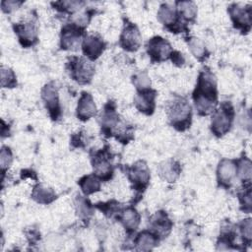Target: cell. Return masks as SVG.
Listing matches in <instances>:
<instances>
[{"instance_id":"cell-6","label":"cell","mask_w":252,"mask_h":252,"mask_svg":"<svg viewBox=\"0 0 252 252\" xmlns=\"http://www.w3.org/2000/svg\"><path fill=\"white\" fill-rule=\"evenodd\" d=\"M94 173L101 180L107 181L112 177V155L107 147L97 151L92 158Z\"/></svg>"},{"instance_id":"cell-20","label":"cell","mask_w":252,"mask_h":252,"mask_svg":"<svg viewBox=\"0 0 252 252\" xmlns=\"http://www.w3.org/2000/svg\"><path fill=\"white\" fill-rule=\"evenodd\" d=\"M118 220L123 224L128 232H132L137 229L140 223V215L133 207L121 209L118 214Z\"/></svg>"},{"instance_id":"cell-17","label":"cell","mask_w":252,"mask_h":252,"mask_svg":"<svg viewBox=\"0 0 252 252\" xmlns=\"http://www.w3.org/2000/svg\"><path fill=\"white\" fill-rule=\"evenodd\" d=\"M151 231H153L159 239L165 237L172 227V222L164 212H157L150 220Z\"/></svg>"},{"instance_id":"cell-4","label":"cell","mask_w":252,"mask_h":252,"mask_svg":"<svg viewBox=\"0 0 252 252\" xmlns=\"http://www.w3.org/2000/svg\"><path fill=\"white\" fill-rule=\"evenodd\" d=\"M234 117V109L230 102L223 101L218 109H215L211 121V130L217 137L225 135L231 128Z\"/></svg>"},{"instance_id":"cell-14","label":"cell","mask_w":252,"mask_h":252,"mask_svg":"<svg viewBox=\"0 0 252 252\" xmlns=\"http://www.w3.org/2000/svg\"><path fill=\"white\" fill-rule=\"evenodd\" d=\"M120 46L126 51H136L141 45V33L137 26L131 22L124 25L119 39Z\"/></svg>"},{"instance_id":"cell-34","label":"cell","mask_w":252,"mask_h":252,"mask_svg":"<svg viewBox=\"0 0 252 252\" xmlns=\"http://www.w3.org/2000/svg\"><path fill=\"white\" fill-rule=\"evenodd\" d=\"M239 230H240V234L242 236V240L243 242H245L246 244H250L251 243V239H252V233H251V220L250 219H246L243 220L240 223H239Z\"/></svg>"},{"instance_id":"cell-31","label":"cell","mask_w":252,"mask_h":252,"mask_svg":"<svg viewBox=\"0 0 252 252\" xmlns=\"http://www.w3.org/2000/svg\"><path fill=\"white\" fill-rule=\"evenodd\" d=\"M241 206H244V211L250 212L251 210V186L250 184H244V188L238 193Z\"/></svg>"},{"instance_id":"cell-35","label":"cell","mask_w":252,"mask_h":252,"mask_svg":"<svg viewBox=\"0 0 252 252\" xmlns=\"http://www.w3.org/2000/svg\"><path fill=\"white\" fill-rule=\"evenodd\" d=\"M12 153L11 150L8 147H3L1 150L0 155V165L2 169V174H4V171L10 166L12 162Z\"/></svg>"},{"instance_id":"cell-11","label":"cell","mask_w":252,"mask_h":252,"mask_svg":"<svg viewBox=\"0 0 252 252\" xmlns=\"http://www.w3.org/2000/svg\"><path fill=\"white\" fill-rule=\"evenodd\" d=\"M227 12L230 16L234 28L245 33L250 31L252 23V11L250 6L241 7L238 4L233 3L228 7Z\"/></svg>"},{"instance_id":"cell-32","label":"cell","mask_w":252,"mask_h":252,"mask_svg":"<svg viewBox=\"0 0 252 252\" xmlns=\"http://www.w3.org/2000/svg\"><path fill=\"white\" fill-rule=\"evenodd\" d=\"M132 82H133L134 86L136 87L137 91L151 88V80L146 73L141 72L139 74H136L135 76H133Z\"/></svg>"},{"instance_id":"cell-25","label":"cell","mask_w":252,"mask_h":252,"mask_svg":"<svg viewBox=\"0 0 252 252\" xmlns=\"http://www.w3.org/2000/svg\"><path fill=\"white\" fill-rule=\"evenodd\" d=\"M78 184L86 196L97 192L100 189V179L94 173L83 176Z\"/></svg>"},{"instance_id":"cell-19","label":"cell","mask_w":252,"mask_h":252,"mask_svg":"<svg viewBox=\"0 0 252 252\" xmlns=\"http://www.w3.org/2000/svg\"><path fill=\"white\" fill-rule=\"evenodd\" d=\"M96 113V106L93 96L86 92H83L77 106V116L82 121H87Z\"/></svg>"},{"instance_id":"cell-36","label":"cell","mask_w":252,"mask_h":252,"mask_svg":"<svg viewBox=\"0 0 252 252\" xmlns=\"http://www.w3.org/2000/svg\"><path fill=\"white\" fill-rule=\"evenodd\" d=\"M22 4V2L19 1H2L1 6H2V10L4 12H11L14 9H17L20 5Z\"/></svg>"},{"instance_id":"cell-23","label":"cell","mask_w":252,"mask_h":252,"mask_svg":"<svg viewBox=\"0 0 252 252\" xmlns=\"http://www.w3.org/2000/svg\"><path fill=\"white\" fill-rule=\"evenodd\" d=\"M32 198L39 204H49L56 199V194L52 188L43 184H37L33 187L32 192Z\"/></svg>"},{"instance_id":"cell-10","label":"cell","mask_w":252,"mask_h":252,"mask_svg":"<svg viewBox=\"0 0 252 252\" xmlns=\"http://www.w3.org/2000/svg\"><path fill=\"white\" fill-rule=\"evenodd\" d=\"M173 49L169 42L161 36L152 37L147 45V52L153 63L162 62L170 58Z\"/></svg>"},{"instance_id":"cell-26","label":"cell","mask_w":252,"mask_h":252,"mask_svg":"<svg viewBox=\"0 0 252 252\" xmlns=\"http://www.w3.org/2000/svg\"><path fill=\"white\" fill-rule=\"evenodd\" d=\"M236 176L244 183L250 184L251 181V161L247 158H242L236 162Z\"/></svg>"},{"instance_id":"cell-37","label":"cell","mask_w":252,"mask_h":252,"mask_svg":"<svg viewBox=\"0 0 252 252\" xmlns=\"http://www.w3.org/2000/svg\"><path fill=\"white\" fill-rule=\"evenodd\" d=\"M170 59L173 61V63H175L176 65H182L184 63V57L182 56L181 53H179L178 51H172L171 55H170Z\"/></svg>"},{"instance_id":"cell-12","label":"cell","mask_w":252,"mask_h":252,"mask_svg":"<svg viewBox=\"0 0 252 252\" xmlns=\"http://www.w3.org/2000/svg\"><path fill=\"white\" fill-rule=\"evenodd\" d=\"M23 47H31L37 42V26L32 20H25L13 26Z\"/></svg>"},{"instance_id":"cell-5","label":"cell","mask_w":252,"mask_h":252,"mask_svg":"<svg viewBox=\"0 0 252 252\" xmlns=\"http://www.w3.org/2000/svg\"><path fill=\"white\" fill-rule=\"evenodd\" d=\"M67 69L71 78L81 85L89 84L94 74V64L84 57L73 56L69 58Z\"/></svg>"},{"instance_id":"cell-22","label":"cell","mask_w":252,"mask_h":252,"mask_svg":"<svg viewBox=\"0 0 252 252\" xmlns=\"http://www.w3.org/2000/svg\"><path fill=\"white\" fill-rule=\"evenodd\" d=\"M158 240L159 238L153 231L144 230L137 235L134 244H136L138 250L148 251L153 249L158 243Z\"/></svg>"},{"instance_id":"cell-13","label":"cell","mask_w":252,"mask_h":252,"mask_svg":"<svg viewBox=\"0 0 252 252\" xmlns=\"http://www.w3.org/2000/svg\"><path fill=\"white\" fill-rule=\"evenodd\" d=\"M41 97L53 120H57L61 115V107L57 88L54 83L46 84L41 91Z\"/></svg>"},{"instance_id":"cell-3","label":"cell","mask_w":252,"mask_h":252,"mask_svg":"<svg viewBox=\"0 0 252 252\" xmlns=\"http://www.w3.org/2000/svg\"><path fill=\"white\" fill-rule=\"evenodd\" d=\"M167 115L170 124L178 131H184L190 127L192 110L188 100L175 95L167 104Z\"/></svg>"},{"instance_id":"cell-9","label":"cell","mask_w":252,"mask_h":252,"mask_svg":"<svg viewBox=\"0 0 252 252\" xmlns=\"http://www.w3.org/2000/svg\"><path fill=\"white\" fill-rule=\"evenodd\" d=\"M84 28L71 23L65 25L61 30V48L64 50H77L85 35Z\"/></svg>"},{"instance_id":"cell-8","label":"cell","mask_w":252,"mask_h":252,"mask_svg":"<svg viewBox=\"0 0 252 252\" xmlns=\"http://www.w3.org/2000/svg\"><path fill=\"white\" fill-rule=\"evenodd\" d=\"M127 176L133 184V188L138 192H143L146 189L151 178L148 165L143 160H139L127 167Z\"/></svg>"},{"instance_id":"cell-30","label":"cell","mask_w":252,"mask_h":252,"mask_svg":"<svg viewBox=\"0 0 252 252\" xmlns=\"http://www.w3.org/2000/svg\"><path fill=\"white\" fill-rule=\"evenodd\" d=\"M1 85L3 88H15L17 86L16 75L8 67H1Z\"/></svg>"},{"instance_id":"cell-28","label":"cell","mask_w":252,"mask_h":252,"mask_svg":"<svg viewBox=\"0 0 252 252\" xmlns=\"http://www.w3.org/2000/svg\"><path fill=\"white\" fill-rule=\"evenodd\" d=\"M76 210L79 217L83 219H89L93 213V206L88 199L82 196H78L76 199Z\"/></svg>"},{"instance_id":"cell-16","label":"cell","mask_w":252,"mask_h":252,"mask_svg":"<svg viewBox=\"0 0 252 252\" xmlns=\"http://www.w3.org/2000/svg\"><path fill=\"white\" fill-rule=\"evenodd\" d=\"M105 49V42L98 35H89L83 39L82 50L84 55L90 60L97 59Z\"/></svg>"},{"instance_id":"cell-2","label":"cell","mask_w":252,"mask_h":252,"mask_svg":"<svg viewBox=\"0 0 252 252\" xmlns=\"http://www.w3.org/2000/svg\"><path fill=\"white\" fill-rule=\"evenodd\" d=\"M100 127L105 136H115V138L123 144H127L133 139L132 126L127 125L119 118L115 110V105L111 101L104 106V110L101 113Z\"/></svg>"},{"instance_id":"cell-21","label":"cell","mask_w":252,"mask_h":252,"mask_svg":"<svg viewBox=\"0 0 252 252\" xmlns=\"http://www.w3.org/2000/svg\"><path fill=\"white\" fill-rule=\"evenodd\" d=\"M180 171L179 163L173 159L163 161L158 166V173L160 177L167 182H174L179 176Z\"/></svg>"},{"instance_id":"cell-24","label":"cell","mask_w":252,"mask_h":252,"mask_svg":"<svg viewBox=\"0 0 252 252\" xmlns=\"http://www.w3.org/2000/svg\"><path fill=\"white\" fill-rule=\"evenodd\" d=\"M177 12L185 25L194 22L197 16V6L192 1H178L175 3Z\"/></svg>"},{"instance_id":"cell-33","label":"cell","mask_w":252,"mask_h":252,"mask_svg":"<svg viewBox=\"0 0 252 252\" xmlns=\"http://www.w3.org/2000/svg\"><path fill=\"white\" fill-rule=\"evenodd\" d=\"M96 208H98L102 213H104L107 216H112L115 213H119L121 211L120 204L116 201H109L107 203H99L95 205Z\"/></svg>"},{"instance_id":"cell-15","label":"cell","mask_w":252,"mask_h":252,"mask_svg":"<svg viewBox=\"0 0 252 252\" xmlns=\"http://www.w3.org/2000/svg\"><path fill=\"white\" fill-rule=\"evenodd\" d=\"M156 96L157 92L151 88L137 91V94L134 96V103L136 108L147 115L153 114L156 106Z\"/></svg>"},{"instance_id":"cell-27","label":"cell","mask_w":252,"mask_h":252,"mask_svg":"<svg viewBox=\"0 0 252 252\" xmlns=\"http://www.w3.org/2000/svg\"><path fill=\"white\" fill-rule=\"evenodd\" d=\"M188 46L192 52V54L199 60H204L208 56V50L204 44V42L195 36H190L187 39Z\"/></svg>"},{"instance_id":"cell-29","label":"cell","mask_w":252,"mask_h":252,"mask_svg":"<svg viewBox=\"0 0 252 252\" xmlns=\"http://www.w3.org/2000/svg\"><path fill=\"white\" fill-rule=\"evenodd\" d=\"M52 5L63 13H74L77 10H80L81 7L84 5L82 1H59L52 3Z\"/></svg>"},{"instance_id":"cell-1","label":"cell","mask_w":252,"mask_h":252,"mask_svg":"<svg viewBox=\"0 0 252 252\" xmlns=\"http://www.w3.org/2000/svg\"><path fill=\"white\" fill-rule=\"evenodd\" d=\"M193 100L200 115H208L216 109L218 104L217 82L210 70L205 69L200 72L193 92Z\"/></svg>"},{"instance_id":"cell-18","label":"cell","mask_w":252,"mask_h":252,"mask_svg":"<svg viewBox=\"0 0 252 252\" xmlns=\"http://www.w3.org/2000/svg\"><path fill=\"white\" fill-rule=\"evenodd\" d=\"M236 177V163L230 159H222L217 169L218 182L223 187H229Z\"/></svg>"},{"instance_id":"cell-7","label":"cell","mask_w":252,"mask_h":252,"mask_svg":"<svg viewBox=\"0 0 252 252\" xmlns=\"http://www.w3.org/2000/svg\"><path fill=\"white\" fill-rule=\"evenodd\" d=\"M158 21L171 32H180L186 30V25L181 20L176 7L163 3L158 11Z\"/></svg>"}]
</instances>
